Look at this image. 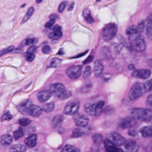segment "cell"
<instances>
[{
    "label": "cell",
    "mask_w": 152,
    "mask_h": 152,
    "mask_svg": "<svg viewBox=\"0 0 152 152\" xmlns=\"http://www.w3.org/2000/svg\"><path fill=\"white\" fill-rule=\"evenodd\" d=\"M85 134H86V130H83L81 128H77V129H75L73 130L72 134H71V137L73 138H78L84 136Z\"/></svg>",
    "instance_id": "obj_24"
},
{
    "label": "cell",
    "mask_w": 152,
    "mask_h": 152,
    "mask_svg": "<svg viewBox=\"0 0 152 152\" xmlns=\"http://www.w3.org/2000/svg\"><path fill=\"white\" fill-rule=\"evenodd\" d=\"M37 47L35 45H32L31 47H29V48L27 50V53H34L37 51Z\"/></svg>",
    "instance_id": "obj_42"
},
{
    "label": "cell",
    "mask_w": 152,
    "mask_h": 152,
    "mask_svg": "<svg viewBox=\"0 0 152 152\" xmlns=\"http://www.w3.org/2000/svg\"><path fill=\"white\" fill-rule=\"evenodd\" d=\"M61 152H80V149L77 147L71 145H66L63 147Z\"/></svg>",
    "instance_id": "obj_29"
},
{
    "label": "cell",
    "mask_w": 152,
    "mask_h": 152,
    "mask_svg": "<svg viewBox=\"0 0 152 152\" xmlns=\"http://www.w3.org/2000/svg\"><path fill=\"white\" fill-rule=\"evenodd\" d=\"M120 127L123 129H132L137 125V120L134 119L133 117H126L122 120L120 123Z\"/></svg>",
    "instance_id": "obj_10"
},
{
    "label": "cell",
    "mask_w": 152,
    "mask_h": 152,
    "mask_svg": "<svg viewBox=\"0 0 152 152\" xmlns=\"http://www.w3.org/2000/svg\"><path fill=\"white\" fill-rule=\"evenodd\" d=\"M50 92L51 94L61 99H65L71 96V92L67 91L62 83H55L50 86Z\"/></svg>",
    "instance_id": "obj_1"
},
{
    "label": "cell",
    "mask_w": 152,
    "mask_h": 152,
    "mask_svg": "<svg viewBox=\"0 0 152 152\" xmlns=\"http://www.w3.org/2000/svg\"><path fill=\"white\" fill-rule=\"evenodd\" d=\"M53 31H62V28L59 26V25H56V26L53 28Z\"/></svg>",
    "instance_id": "obj_50"
},
{
    "label": "cell",
    "mask_w": 152,
    "mask_h": 152,
    "mask_svg": "<svg viewBox=\"0 0 152 152\" xmlns=\"http://www.w3.org/2000/svg\"><path fill=\"white\" fill-rule=\"evenodd\" d=\"M42 52L44 53H49L50 52V47L49 45H45L42 48Z\"/></svg>",
    "instance_id": "obj_46"
},
{
    "label": "cell",
    "mask_w": 152,
    "mask_h": 152,
    "mask_svg": "<svg viewBox=\"0 0 152 152\" xmlns=\"http://www.w3.org/2000/svg\"><path fill=\"white\" fill-rule=\"evenodd\" d=\"M130 40L131 48L136 52H142L146 48V43L143 38L139 36V37H134V38L129 39Z\"/></svg>",
    "instance_id": "obj_4"
},
{
    "label": "cell",
    "mask_w": 152,
    "mask_h": 152,
    "mask_svg": "<svg viewBox=\"0 0 152 152\" xmlns=\"http://www.w3.org/2000/svg\"><path fill=\"white\" fill-rule=\"evenodd\" d=\"M32 105V102H31V101L30 99H26V100L23 101V102L19 104V106H18V108H19V111L21 113L28 114V111H29L30 108H31V106Z\"/></svg>",
    "instance_id": "obj_14"
},
{
    "label": "cell",
    "mask_w": 152,
    "mask_h": 152,
    "mask_svg": "<svg viewBox=\"0 0 152 152\" xmlns=\"http://www.w3.org/2000/svg\"><path fill=\"white\" fill-rule=\"evenodd\" d=\"M63 120H64L63 116L61 115V114L55 116V117H53V120H52V125H53V128L60 127L62 122H63Z\"/></svg>",
    "instance_id": "obj_23"
},
{
    "label": "cell",
    "mask_w": 152,
    "mask_h": 152,
    "mask_svg": "<svg viewBox=\"0 0 152 152\" xmlns=\"http://www.w3.org/2000/svg\"><path fill=\"white\" fill-rule=\"evenodd\" d=\"M54 23H55L54 19H50V20H49L48 22L45 24V26L48 28H50L53 27V25H54Z\"/></svg>",
    "instance_id": "obj_44"
},
{
    "label": "cell",
    "mask_w": 152,
    "mask_h": 152,
    "mask_svg": "<svg viewBox=\"0 0 152 152\" xmlns=\"http://www.w3.org/2000/svg\"><path fill=\"white\" fill-rule=\"evenodd\" d=\"M79 108H80V103L78 101H71L65 105L64 108V112L67 115H74L78 111Z\"/></svg>",
    "instance_id": "obj_8"
},
{
    "label": "cell",
    "mask_w": 152,
    "mask_h": 152,
    "mask_svg": "<svg viewBox=\"0 0 152 152\" xmlns=\"http://www.w3.org/2000/svg\"><path fill=\"white\" fill-rule=\"evenodd\" d=\"M24 135V131L22 128H19L16 131H15L13 132V138H14L16 140H19L21 137H22Z\"/></svg>",
    "instance_id": "obj_34"
},
{
    "label": "cell",
    "mask_w": 152,
    "mask_h": 152,
    "mask_svg": "<svg viewBox=\"0 0 152 152\" xmlns=\"http://www.w3.org/2000/svg\"><path fill=\"white\" fill-rule=\"evenodd\" d=\"M51 94L48 91H42L37 94V99L40 102H45L50 99Z\"/></svg>",
    "instance_id": "obj_18"
},
{
    "label": "cell",
    "mask_w": 152,
    "mask_h": 152,
    "mask_svg": "<svg viewBox=\"0 0 152 152\" xmlns=\"http://www.w3.org/2000/svg\"><path fill=\"white\" fill-rule=\"evenodd\" d=\"M91 67L89 65H88V66L86 67L84 72H83V78H88L91 76Z\"/></svg>",
    "instance_id": "obj_36"
},
{
    "label": "cell",
    "mask_w": 152,
    "mask_h": 152,
    "mask_svg": "<svg viewBox=\"0 0 152 152\" xmlns=\"http://www.w3.org/2000/svg\"><path fill=\"white\" fill-rule=\"evenodd\" d=\"M56 17H57V16H56V15H55V14H53V15H51V16H50V19H56Z\"/></svg>",
    "instance_id": "obj_52"
},
{
    "label": "cell",
    "mask_w": 152,
    "mask_h": 152,
    "mask_svg": "<svg viewBox=\"0 0 152 152\" xmlns=\"http://www.w3.org/2000/svg\"><path fill=\"white\" fill-rule=\"evenodd\" d=\"M83 16H84L85 19H86V22H87L88 23L91 24L93 23V22H94V19L92 17L90 10H89L88 9H85L84 11H83Z\"/></svg>",
    "instance_id": "obj_27"
},
{
    "label": "cell",
    "mask_w": 152,
    "mask_h": 152,
    "mask_svg": "<svg viewBox=\"0 0 152 152\" xmlns=\"http://www.w3.org/2000/svg\"><path fill=\"white\" fill-rule=\"evenodd\" d=\"M145 84L142 83H136L132 86L129 93V97L131 100H137L143 96L146 92Z\"/></svg>",
    "instance_id": "obj_2"
},
{
    "label": "cell",
    "mask_w": 152,
    "mask_h": 152,
    "mask_svg": "<svg viewBox=\"0 0 152 152\" xmlns=\"http://www.w3.org/2000/svg\"><path fill=\"white\" fill-rule=\"evenodd\" d=\"M129 69L131 70V71H134V70H136V69H135V67L133 65H129Z\"/></svg>",
    "instance_id": "obj_51"
},
{
    "label": "cell",
    "mask_w": 152,
    "mask_h": 152,
    "mask_svg": "<svg viewBox=\"0 0 152 152\" xmlns=\"http://www.w3.org/2000/svg\"><path fill=\"white\" fill-rule=\"evenodd\" d=\"M97 102H90L85 105V110L91 116H95Z\"/></svg>",
    "instance_id": "obj_20"
},
{
    "label": "cell",
    "mask_w": 152,
    "mask_h": 152,
    "mask_svg": "<svg viewBox=\"0 0 152 152\" xmlns=\"http://www.w3.org/2000/svg\"><path fill=\"white\" fill-rule=\"evenodd\" d=\"M151 71L148 69H140V70H134V71L132 72V75L134 77H136V78L139 79H145L149 78L150 76H151Z\"/></svg>",
    "instance_id": "obj_9"
},
{
    "label": "cell",
    "mask_w": 152,
    "mask_h": 152,
    "mask_svg": "<svg viewBox=\"0 0 152 152\" xmlns=\"http://www.w3.org/2000/svg\"><path fill=\"white\" fill-rule=\"evenodd\" d=\"M42 108L41 107L38 106V105H32L30 108L29 111H28V114L30 115L33 116V117H39L42 113Z\"/></svg>",
    "instance_id": "obj_19"
},
{
    "label": "cell",
    "mask_w": 152,
    "mask_h": 152,
    "mask_svg": "<svg viewBox=\"0 0 152 152\" xmlns=\"http://www.w3.org/2000/svg\"><path fill=\"white\" fill-rule=\"evenodd\" d=\"M34 12V7H30V8L28 10V11H27L26 14H25V16L23 17V19H22V23L23 24V23H25V22H26L27 21H28V19L31 17V16L33 15Z\"/></svg>",
    "instance_id": "obj_32"
},
{
    "label": "cell",
    "mask_w": 152,
    "mask_h": 152,
    "mask_svg": "<svg viewBox=\"0 0 152 152\" xmlns=\"http://www.w3.org/2000/svg\"><path fill=\"white\" fill-rule=\"evenodd\" d=\"M148 63L150 64V65H151V66H152V59H149V60H148Z\"/></svg>",
    "instance_id": "obj_55"
},
{
    "label": "cell",
    "mask_w": 152,
    "mask_h": 152,
    "mask_svg": "<svg viewBox=\"0 0 152 152\" xmlns=\"http://www.w3.org/2000/svg\"><path fill=\"white\" fill-rule=\"evenodd\" d=\"M12 141H13V138L9 134H4L0 138V143L4 145V146L10 145L11 144Z\"/></svg>",
    "instance_id": "obj_22"
},
{
    "label": "cell",
    "mask_w": 152,
    "mask_h": 152,
    "mask_svg": "<svg viewBox=\"0 0 152 152\" xmlns=\"http://www.w3.org/2000/svg\"><path fill=\"white\" fill-rule=\"evenodd\" d=\"M37 42V40L35 39H28L25 40V45H34Z\"/></svg>",
    "instance_id": "obj_43"
},
{
    "label": "cell",
    "mask_w": 152,
    "mask_h": 152,
    "mask_svg": "<svg viewBox=\"0 0 152 152\" xmlns=\"http://www.w3.org/2000/svg\"><path fill=\"white\" fill-rule=\"evenodd\" d=\"M25 145L29 148H34L37 145V134H31L25 139Z\"/></svg>",
    "instance_id": "obj_17"
},
{
    "label": "cell",
    "mask_w": 152,
    "mask_h": 152,
    "mask_svg": "<svg viewBox=\"0 0 152 152\" xmlns=\"http://www.w3.org/2000/svg\"><path fill=\"white\" fill-rule=\"evenodd\" d=\"M12 117H13V116L10 114V112H6L5 114H4V115L1 117V121H6V120H10L12 119Z\"/></svg>",
    "instance_id": "obj_39"
},
{
    "label": "cell",
    "mask_w": 152,
    "mask_h": 152,
    "mask_svg": "<svg viewBox=\"0 0 152 152\" xmlns=\"http://www.w3.org/2000/svg\"><path fill=\"white\" fill-rule=\"evenodd\" d=\"M31 120H29L28 118H21L20 120H19V124L20 126H23V127H25V126H28L31 124Z\"/></svg>",
    "instance_id": "obj_35"
},
{
    "label": "cell",
    "mask_w": 152,
    "mask_h": 152,
    "mask_svg": "<svg viewBox=\"0 0 152 152\" xmlns=\"http://www.w3.org/2000/svg\"><path fill=\"white\" fill-rule=\"evenodd\" d=\"M124 145L125 150L126 152H137L138 149H139V146L134 140L126 141Z\"/></svg>",
    "instance_id": "obj_13"
},
{
    "label": "cell",
    "mask_w": 152,
    "mask_h": 152,
    "mask_svg": "<svg viewBox=\"0 0 152 152\" xmlns=\"http://www.w3.org/2000/svg\"><path fill=\"white\" fill-rule=\"evenodd\" d=\"M62 36V31H53V32L48 34V38L53 40H57L60 39Z\"/></svg>",
    "instance_id": "obj_28"
},
{
    "label": "cell",
    "mask_w": 152,
    "mask_h": 152,
    "mask_svg": "<svg viewBox=\"0 0 152 152\" xmlns=\"http://www.w3.org/2000/svg\"><path fill=\"white\" fill-rule=\"evenodd\" d=\"M13 49H14V46L12 45V46H9V47L4 48V50H1V51H0V57H1V56H3V55L9 53V52H11L12 50H13Z\"/></svg>",
    "instance_id": "obj_38"
},
{
    "label": "cell",
    "mask_w": 152,
    "mask_h": 152,
    "mask_svg": "<svg viewBox=\"0 0 152 152\" xmlns=\"http://www.w3.org/2000/svg\"><path fill=\"white\" fill-rule=\"evenodd\" d=\"M10 152H26V148L22 144H16L12 145L10 148Z\"/></svg>",
    "instance_id": "obj_25"
},
{
    "label": "cell",
    "mask_w": 152,
    "mask_h": 152,
    "mask_svg": "<svg viewBox=\"0 0 152 152\" xmlns=\"http://www.w3.org/2000/svg\"><path fill=\"white\" fill-rule=\"evenodd\" d=\"M92 140L96 145H100L103 142V137L102 134H94L92 136Z\"/></svg>",
    "instance_id": "obj_30"
},
{
    "label": "cell",
    "mask_w": 152,
    "mask_h": 152,
    "mask_svg": "<svg viewBox=\"0 0 152 152\" xmlns=\"http://www.w3.org/2000/svg\"><path fill=\"white\" fill-rule=\"evenodd\" d=\"M35 58V54L34 53H27L26 55V59L29 62H32Z\"/></svg>",
    "instance_id": "obj_45"
},
{
    "label": "cell",
    "mask_w": 152,
    "mask_h": 152,
    "mask_svg": "<svg viewBox=\"0 0 152 152\" xmlns=\"http://www.w3.org/2000/svg\"><path fill=\"white\" fill-rule=\"evenodd\" d=\"M54 107H55V104L54 102H49V103L45 104V105H43V108L42 110L45 112L49 113V112H51L52 111H53L54 109Z\"/></svg>",
    "instance_id": "obj_33"
},
{
    "label": "cell",
    "mask_w": 152,
    "mask_h": 152,
    "mask_svg": "<svg viewBox=\"0 0 152 152\" xmlns=\"http://www.w3.org/2000/svg\"><path fill=\"white\" fill-rule=\"evenodd\" d=\"M93 59H94V56H88V57L87 59H86V60H85L84 62H83V64H85V65H86V64L90 63L91 62H92V61H93Z\"/></svg>",
    "instance_id": "obj_49"
},
{
    "label": "cell",
    "mask_w": 152,
    "mask_h": 152,
    "mask_svg": "<svg viewBox=\"0 0 152 152\" xmlns=\"http://www.w3.org/2000/svg\"><path fill=\"white\" fill-rule=\"evenodd\" d=\"M83 71L82 65H72L66 70V74L69 78L77 79L81 75Z\"/></svg>",
    "instance_id": "obj_6"
},
{
    "label": "cell",
    "mask_w": 152,
    "mask_h": 152,
    "mask_svg": "<svg viewBox=\"0 0 152 152\" xmlns=\"http://www.w3.org/2000/svg\"><path fill=\"white\" fill-rule=\"evenodd\" d=\"M145 88L148 91H152V79L145 83Z\"/></svg>",
    "instance_id": "obj_40"
},
{
    "label": "cell",
    "mask_w": 152,
    "mask_h": 152,
    "mask_svg": "<svg viewBox=\"0 0 152 152\" xmlns=\"http://www.w3.org/2000/svg\"><path fill=\"white\" fill-rule=\"evenodd\" d=\"M66 4H67V1H62V2L60 4H59V8H58V10H59V12L62 13V12L64 10H65V7H66Z\"/></svg>",
    "instance_id": "obj_41"
},
{
    "label": "cell",
    "mask_w": 152,
    "mask_h": 152,
    "mask_svg": "<svg viewBox=\"0 0 152 152\" xmlns=\"http://www.w3.org/2000/svg\"><path fill=\"white\" fill-rule=\"evenodd\" d=\"M104 146H105V151L107 152H123L121 148H118V146L114 145L112 142L108 140V139L104 141Z\"/></svg>",
    "instance_id": "obj_12"
},
{
    "label": "cell",
    "mask_w": 152,
    "mask_h": 152,
    "mask_svg": "<svg viewBox=\"0 0 152 152\" xmlns=\"http://www.w3.org/2000/svg\"><path fill=\"white\" fill-rule=\"evenodd\" d=\"M146 105H148V106L152 107V94L149 95V96H148V98H147Z\"/></svg>",
    "instance_id": "obj_47"
},
{
    "label": "cell",
    "mask_w": 152,
    "mask_h": 152,
    "mask_svg": "<svg viewBox=\"0 0 152 152\" xmlns=\"http://www.w3.org/2000/svg\"><path fill=\"white\" fill-rule=\"evenodd\" d=\"M74 2L71 3V5H70L69 8H68V10H72L73 7H74Z\"/></svg>",
    "instance_id": "obj_53"
},
{
    "label": "cell",
    "mask_w": 152,
    "mask_h": 152,
    "mask_svg": "<svg viewBox=\"0 0 152 152\" xmlns=\"http://www.w3.org/2000/svg\"><path fill=\"white\" fill-rule=\"evenodd\" d=\"M126 34L129 37V39L134 38V37H139L142 33L140 31L139 28L137 25H132V26L129 27L126 31Z\"/></svg>",
    "instance_id": "obj_11"
},
{
    "label": "cell",
    "mask_w": 152,
    "mask_h": 152,
    "mask_svg": "<svg viewBox=\"0 0 152 152\" xmlns=\"http://www.w3.org/2000/svg\"><path fill=\"white\" fill-rule=\"evenodd\" d=\"M104 66L102 64V61L96 60L94 62V75L96 77H100L103 72Z\"/></svg>",
    "instance_id": "obj_16"
},
{
    "label": "cell",
    "mask_w": 152,
    "mask_h": 152,
    "mask_svg": "<svg viewBox=\"0 0 152 152\" xmlns=\"http://www.w3.org/2000/svg\"><path fill=\"white\" fill-rule=\"evenodd\" d=\"M62 49H61L59 51H58V54H62Z\"/></svg>",
    "instance_id": "obj_57"
},
{
    "label": "cell",
    "mask_w": 152,
    "mask_h": 152,
    "mask_svg": "<svg viewBox=\"0 0 152 152\" xmlns=\"http://www.w3.org/2000/svg\"><path fill=\"white\" fill-rule=\"evenodd\" d=\"M107 139L112 142L114 145H117V146H120V145H123L126 143V140L121 134L118 133H111L108 135Z\"/></svg>",
    "instance_id": "obj_7"
},
{
    "label": "cell",
    "mask_w": 152,
    "mask_h": 152,
    "mask_svg": "<svg viewBox=\"0 0 152 152\" xmlns=\"http://www.w3.org/2000/svg\"><path fill=\"white\" fill-rule=\"evenodd\" d=\"M117 33V27L115 24H108L102 31V38L105 41H109L114 39Z\"/></svg>",
    "instance_id": "obj_5"
},
{
    "label": "cell",
    "mask_w": 152,
    "mask_h": 152,
    "mask_svg": "<svg viewBox=\"0 0 152 152\" xmlns=\"http://www.w3.org/2000/svg\"><path fill=\"white\" fill-rule=\"evenodd\" d=\"M89 119L88 117L86 115L79 116L75 119V123L77 126L80 128H85L88 124Z\"/></svg>",
    "instance_id": "obj_15"
},
{
    "label": "cell",
    "mask_w": 152,
    "mask_h": 152,
    "mask_svg": "<svg viewBox=\"0 0 152 152\" xmlns=\"http://www.w3.org/2000/svg\"><path fill=\"white\" fill-rule=\"evenodd\" d=\"M140 133L143 137H152V126H145L140 129Z\"/></svg>",
    "instance_id": "obj_21"
},
{
    "label": "cell",
    "mask_w": 152,
    "mask_h": 152,
    "mask_svg": "<svg viewBox=\"0 0 152 152\" xmlns=\"http://www.w3.org/2000/svg\"><path fill=\"white\" fill-rule=\"evenodd\" d=\"M61 63V59H58V58H53L51 60L50 63V67H52V68H56L57 67L59 64Z\"/></svg>",
    "instance_id": "obj_37"
},
{
    "label": "cell",
    "mask_w": 152,
    "mask_h": 152,
    "mask_svg": "<svg viewBox=\"0 0 152 152\" xmlns=\"http://www.w3.org/2000/svg\"><path fill=\"white\" fill-rule=\"evenodd\" d=\"M144 31H145V34L148 37L152 36V22L148 19L145 21V28H144Z\"/></svg>",
    "instance_id": "obj_26"
},
{
    "label": "cell",
    "mask_w": 152,
    "mask_h": 152,
    "mask_svg": "<svg viewBox=\"0 0 152 152\" xmlns=\"http://www.w3.org/2000/svg\"><path fill=\"white\" fill-rule=\"evenodd\" d=\"M99 1V0H96V1Z\"/></svg>",
    "instance_id": "obj_58"
},
{
    "label": "cell",
    "mask_w": 152,
    "mask_h": 152,
    "mask_svg": "<svg viewBox=\"0 0 152 152\" xmlns=\"http://www.w3.org/2000/svg\"><path fill=\"white\" fill-rule=\"evenodd\" d=\"M132 117L136 120L149 121L152 119V111L149 108H134L132 111Z\"/></svg>",
    "instance_id": "obj_3"
},
{
    "label": "cell",
    "mask_w": 152,
    "mask_h": 152,
    "mask_svg": "<svg viewBox=\"0 0 152 152\" xmlns=\"http://www.w3.org/2000/svg\"><path fill=\"white\" fill-rule=\"evenodd\" d=\"M129 135H131V136L132 137H136L137 135V131L135 130V129H130L129 132Z\"/></svg>",
    "instance_id": "obj_48"
},
{
    "label": "cell",
    "mask_w": 152,
    "mask_h": 152,
    "mask_svg": "<svg viewBox=\"0 0 152 152\" xmlns=\"http://www.w3.org/2000/svg\"><path fill=\"white\" fill-rule=\"evenodd\" d=\"M36 1H37V3H38L39 4V3H41L43 0H36Z\"/></svg>",
    "instance_id": "obj_56"
},
{
    "label": "cell",
    "mask_w": 152,
    "mask_h": 152,
    "mask_svg": "<svg viewBox=\"0 0 152 152\" xmlns=\"http://www.w3.org/2000/svg\"><path fill=\"white\" fill-rule=\"evenodd\" d=\"M104 105H105V102L103 101H99V102H97V105H96V114H95V116L98 117V116L102 114V111H103L104 108Z\"/></svg>",
    "instance_id": "obj_31"
},
{
    "label": "cell",
    "mask_w": 152,
    "mask_h": 152,
    "mask_svg": "<svg viewBox=\"0 0 152 152\" xmlns=\"http://www.w3.org/2000/svg\"><path fill=\"white\" fill-rule=\"evenodd\" d=\"M148 19H149V20L152 22V13L149 14V16H148Z\"/></svg>",
    "instance_id": "obj_54"
}]
</instances>
